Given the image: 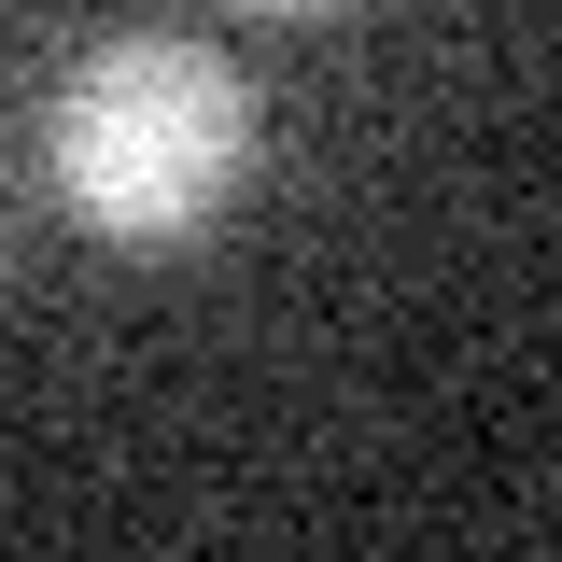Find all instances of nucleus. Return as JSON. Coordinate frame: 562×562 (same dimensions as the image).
Instances as JSON below:
<instances>
[{"label":"nucleus","mask_w":562,"mask_h":562,"mask_svg":"<svg viewBox=\"0 0 562 562\" xmlns=\"http://www.w3.org/2000/svg\"><path fill=\"white\" fill-rule=\"evenodd\" d=\"M254 14H351V0H254Z\"/></svg>","instance_id":"obj_2"},{"label":"nucleus","mask_w":562,"mask_h":562,"mask_svg":"<svg viewBox=\"0 0 562 562\" xmlns=\"http://www.w3.org/2000/svg\"><path fill=\"white\" fill-rule=\"evenodd\" d=\"M43 155H57V198L85 239H113V254H183L211 239L239 183H254V155H268V113H254V85L225 43L198 29H113V43H85L57 85V113H43Z\"/></svg>","instance_id":"obj_1"}]
</instances>
